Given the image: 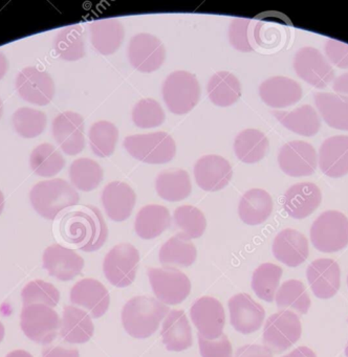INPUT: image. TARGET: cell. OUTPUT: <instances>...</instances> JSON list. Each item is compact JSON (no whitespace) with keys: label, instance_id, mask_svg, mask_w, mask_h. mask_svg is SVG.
Here are the masks:
<instances>
[{"label":"cell","instance_id":"obj_1","mask_svg":"<svg viewBox=\"0 0 348 357\" xmlns=\"http://www.w3.org/2000/svg\"><path fill=\"white\" fill-rule=\"evenodd\" d=\"M59 235L65 243L92 252L104 245L108 229L100 210L94 206H83L63 215L59 222Z\"/></svg>","mask_w":348,"mask_h":357},{"label":"cell","instance_id":"obj_2","mask_svg":"<svg viewBox=\"0 0 348 357\" xmlns=\"http://www.w3.org/2000/svg\"><path fill=\"white\" fill-rule=\"evenodd\" d=\"M170 312L169 306L151 296H134L122 309V324L130 336L150 337Z\"/></svg>","mask_w":348,"mask_h":357},{"label":"cell","instance_id":"obj_3","mask_svg":"<svg viewBox=\"0 0 348 357\" xmlns=\"http://www.w3.org/2000/svg\"><path fill=\"white\" fill-rule=\"evenodd\" d=\"M77 190L64 179L40 181L29 192L34 210L48 220H54L61 212L79 204Z\"/></svg>","mask_w":348,"mask_h":357},{"label":"cell","instance_id":"obj_4","mask_svg":"<svg viewBox=\"0 0 348 357\" xmlns=\"http://www.w3.org/2000/svg\"><path fill=\"white\" fill-rule=\"evenodd\" d=\"M123 146L132 158L146 164H167L176 154L175 142L164 131L129 135L124 139Z\"/></svg>","mask_w":348,"mask_h":357},{"label":"cell","instance_id":"obj_5","mask_svg":"<svg viewBox=\"0 0 348 357\" xmlns=\"http://www.w3.org/2000/svg\"><path fill=\"white\" fill-rule=\"evenodd\" d=\"M164 102L172 114H188L198 103L201 87L194 75L186 70L171 73L161 87Z\"/></svg>","mask_w":348,"mask_h":357},{"label":"cell","instance_id":"obj_6","mask_svg":"<svg viewBox=\"0 0 348 357\" xmlns=\"http://www.w3.org/2000/svg\"><path fill=\"white\" fill-rule=\"evenodd\" d=\"M312 245L322 252H339L348 245V218L338 211L323 212L310 229Z\"/></svg>","mask_w":348,"mask_h":357},{"label":"cell","instance_id":"obj_7","mask_svg":"<svg viewBox=\"0 0 348 357\" xmlns=\"http://www.w3.org/2000/svg\"><path fill=\"white\" fill-rule=\"evenodd\" d=\"M57 311L45 305H29L21 310L20 327L27 338L41 344H50L60 330Z\"/></svg>","mask_w":348,"mask_h":357},{"label":"cell","instance_id":"obj_8","mask_svg":"<svg viewBox=\"0 0 348 357\" xmlns=\"http://www.w3.org/2000/svg\"><path fill=\"white\" fill-rule=\"evenodd\" d=\"M302 335L299 317L289 310H281L266 319L263 330V344L275 354L291 348Z\"/></svg>","mask_w":348,"mask_h":357},{"label":"cell","instance_id":"obj_9","mask_svg":"<svg viewBox=\"0 0 348 357\" xmlns=\"http://www.w3.org/2000/svg\"><path fill=\"white\" fill-rule=\"evenodd\" d=\"M138 263L140 254L132 244H117L105 256L103 273L111 285L127 287L136 280Z\"/></svg>","mask_w":348,"mask_h":357},{"label":"cell","instance_id":"obj_10","mask_svg":"<svg viewBox=\"0 0 348 357\" xmlns=\"http://www.w3.org/2000/svg\"><path fill=\"white\" fill-rule=\"evenodd\" d=\"M147 273L153 294L163 304H180L190 294V280L178 269L149 268Z\"/></svg>","mask_w":348,"mask_h":357},{"label":"cell","instance_id":"obj_11","mask_svg":"<svg viewBox=\"0 0 348 357\" xmlns=\"http://www.w3.org/2000/svg\"><path fill=\"white\" fill-rule=\"evenodd\" d=\"M293 70L300 79L316 89H325L335 80L333 66L314 47H302L296 53Z\"/></svg>","mask_w":348,"mask_h":357},{"label":"cell","instance_id":"obj_12","mask_svg":"<svg viewBox=\"0 0 348 357\" xmlns=\"http://www.w3.org/2000/svg\"><path fill=\"white\" fill-rule=\"evenodd\" d=\"M15 86L25 102L38 106L48 105L56 93L52 76L35 66L23 68L17 76Z\"/></svg>","mask_w":348,"mask_h":357},{"label":"cell","instance_id":"obj_13","mask_svg":"<svg viewBox=\"0 0 348 357\" xmlns=\"http://www.w3.org/2000/svg\"><path fill=\"white\" fill-rule=\"evenodd\" d=\"M128 59L138 72H155L165 62V45L153 35L147 33L136 34L130 39Z\"/></svg>","mask_w":348,"mask_h":357},{"label":"cell","instance_id":"obj_14","mask_svg":"<svg viewBox=\"0 0 348 357\" xmlns=\"http://www.w3.org/2000/svg\"><path fill=\"white\" fill-rule=\"evenodd\" d=\"M278 164L281 171L291 177L310 176L318 165V155L310 144L293 141L279 150Z\"/></svg>","mask_w":348,"mask_h":357},{"label":"cell","instance_id":"obj_15","mask_svg":"<svg viewBox=\"0 0 348 357\" xmlns=\"http://www.w3.org/2000/svg\"><path fill=\"white\" fill-rule=\"evenodd\" d=\"M191 319L205 340L219 338L226 324V313L219 301L212 296L199 298L191 307Z\"/></svg>","mask_w":348,"mask_h":357},{"label":"cell","instance_id":"obj_16","mask_svg":"<svg viewBox=\"0 0 348 357\" xmlns=\"http://www.w3.org/2000/svg\"><path fill=\"white\" fill-rule=\"evenodd\" d=\"M52 137L67 155H77L85 148L84 119L81 114L65 112L52 121Z\"/></svg>","mask_w":348,"mask_h":357},{"label":"cell","instance_id":"obj_17","mask_svg":"<svg viewBox=\"0 0 348 357\" xmlns=\"http://www.w3.org/2000/svg\"><path fill=\"white\" fill-rule=\"evenodd\" d=\"M43 267L59 281L68 282L84 268V259L75 250L61 244H52L43 252Z\"/></svg>","mask_w":348,"mask_h":357},{"label":"cell","instance_id":"obj_18","mask_svg":"<svg viewBox=\"0 0 348 357\" xmlns=\"http://www.w3.org/2000/svg\"><path fill=\"white\" fill-rule=\"evenodd\" d=\"M194 177L197 185L203 191H220L232 179L233 169L226 158L209 154L197 160L194 166Z\"/></svg>","mask_w":348,"mask_h":357},{"label":"cell","instance_id":"obj_19","mask_svg":"<svg viewBox=\"0 0 348 357\" xmlns=\"http://www.w3.org/2000/svg\"><path fill=\"white\" fill-rule=\"evenodd\" d=\"M69 298L75 306L86 309L94 319L103 317L110 305L108 290L98 280L90 278L78 281L71 287Z\"/></svg>","mask_w":348,"mask_h":357},{"label":"cell","instance_id":"obj_20","mask_svg":"<svg viewBox=\"0 0 348 357\" xmlns=\"http://www.w3.org/2000/svg\"><path fill=\"white\" fill-rule=\"evenodd\" d=\"M231 325L236 331L251 334L261 328L266 311L247 294H235L229 300Z\"/></svg>","mask_w":348,"mask_h":357},{"label":"cell","instance_id":"obj_21","mask_svg":"<svg viewBox=\"0 0 348 357\" xmlns=\"http://www.w3.org/2000/svg\"><path fill=\"white\" fill-rule=\"evenodd\" d=\"M306 278L314 296L322 300L335 296L341 285V271L333 259L312 261L306 269Z\"/></svg>","mask_w":348,"mask_h":357},{"label":"cell","instance_id":"obj_22","mask_svg":"<svg viewBox=\"0 0 348 357\" xmlns=\"http://www.w3.org/2000/svg\"><path fill=\"white\" fill-rule=\"evenodd\" d=\"M322 202V193L312 183H296L283 196V208L293 219H304L312 215Z\"/></svg>","mask_w":348,"mask_h":357},{"label":"cell","instance_id":"obj_23","mask_svg":"<svg viewBox=\"0 0 348 357\" xmlns=\"http://www.w3.org/2000/svg\"><path fill=\"white\" fill-rule=\"evenodd\" d=\"M259 96L264 104L275 109L295 105L302 98V87L287 77H270L260 84Z\"/></svg>","mask_w":348,"mask_h":357},{"label":"cell","instance_id":"obj_24","mask_svg":"<svg viewBox=\"0 0 348 357\" xmlns=\"http://www.w3.org/2000/svg\"><path fill=\"white\" fill-rule=\"evenodd\" d=\"M323 174L340 178L348 174V135H335L323 142L318 154Z\"/></svg>","mask_w":348,"mask_h":357},{"label":"cell","instance_id":"obj_25","mask_svg":"<svg viewBox=\"0 0 348 357\" xmlns=\"http://www.w3.org/2000/svg\"><path fill=\"white\" fill-rule=\"evenodd\" d=\"M272 250L275 258L289 267L299 266L310 255L305 236L291 229H283L275 237Z\"/></svg>","mask_w":348,"mask_h":357},{"label":"cell","instance_id":"obj_26","mask_svg":"<svg viewBox=\"0 0 348 357\" xmlns=\"http://www.w3.org/2000/svg\"><path fill=\"white\" fill-rule=\"evenodd\" d=\"M101 200L107 216L115 222H122L131 215L136 206V195L127 183L113 181L103 190Z\"/></svg>","mask_w":348,"mask_h":357},{"label":"cell","instance_id":"obj_27","mask_svg":"<svg viewBox=\"0 0 348 357\" xmlns=\"http://www.w3.org/2000/svg\"><path fill=\"white\" fill-rule=\"evenodd\" d=\"M61 337L69 344H84L94 335L92 317L84 309L73 305L63 308L60 323Z\"/></svg>","mask_w":348,"mask_h":357},{"label":"cell","instance_id":"obj_28","mask_svg":"<svg viewBox=\"0 0 348 357\" xmlns=\"http://www.w3.org/2000/svg\"><path fill=\"white\" fill-rule=\"evenodd\" d=\"M285 29L275 15L259 16L252 20L251 36L254 51L268 53L282 45Z\"/></svg>","mask_w":348,"mask_h":357},{"label":"cell","instance_id":"obj_29","mask_svg":"<svg viewBox=\"0 0 348 357\" xmlns=\"http://www.w3.org/2000/svg\"><path fill=\"white\" fill-rule=\"evenodd\" d=\"M161 338L168 351L180 352L192 346V329L184 311L168 313L161 328Z\"/></svg>","mask_w":348,"mask_h":357},{"label":"cell","instance_id":"obj_30","mask_svg":"<svg viewBox=\"0 0 348 357\" xmlns=\"http://www.w3.org/2000/svg\"><path fill=\"white\" fill-rule=\"evenodd\" d=\"M92 47L102 55H113L125 38L123 24L117 20H96L89 26Z\"/></svg>","mask_w":348,"mask_h":357},{"label":"cell","instance_id":"obj_31","mask_svg":"<svg viewBox=\"0 0 348 357\" xmlns=\"http://www.w3.org/2000/svg\"><path fill=\"white\" fill-rule=\"evenodd\" d=\"M272 196L262 189L245 192L239 202L238 215L247 225H258L268 220L273 212Z\"/></svg>","mask_w":348,"mask_h":357},{"label":"cell","instance_id":"obj_32","mask_svg":"<svg viewBox=\"0 0 348 357\" xmlns=\"http://www.w3.org/2000/svg\"><path fill=\"white\" fill-rule=\"evenodd\" d=\"M314 101L319 114L329 127L348 131V97L338 93H317Z\"/></svg>","mask_w":348,"mask_h":357},{"label":"cell","instance_id":"obj_33","mask_svg":"<svg viewBox=\"0 0 348 357\" xmlns=\"http://www.w3.org/2000/svg\"><path fill=\"white\" fill-rule=\"evenodd\" d=\"M171 225V216L166 206L148 204L138 211L134 222L136 235L145 240L154 239Z\"/></svg>","mask_w":348,"mask_h":357},{"label":"cell","instance_id":"obj_34","mask_svg":"<svg viewBox=\"0 0 348 357\" xmlns=\"http://www.w3.org/2000/svg\"><path fill=\"white\" fill-rule=\"evenodd\" d=\"M273 114L283 127L302 137H314L321 128L320 116L310 105L301 106L293 112H273Z\"/></svg>","mask_w":348,"mask_h":357},{"label":"cell","instance_id":"obj_35","mask_svg":"<svg viewBox=\"0 0 348 357\" xmlns=\"http://www.w3.org/2000/svg\"><path fill=\"white\" fill-rule=\"evenodd\" d=\"M157 195L166 202H176L186 199L192 191L190 176L182 169L166 170L155 179Z\"/></svg>","mask_w":348,"mask_h":357},{"label":"cell","instance_id":"obj_36","mask_svg":"<svg viewBox=\"0 0 348 357\" xmlns=\"http://www.w3.org/2000/svg\"><path fill=\"white\" fill-rule=\"evenodd\" d=\"M268 149V137L257 129H245L235 137V154L245 164H256L263 160Z\"/></svg>","mask_w":348,"mask_h":357},{"label":"cell","instance_id":"obj_37","mask_svg":"<svg viewBox=\"0 0 348 357\" xmlns=\"http://www.w3.org/2000/svg\"><path fill=\"white\" fill-rule=\"evenodd\" d=\"M159 256V262L166 268L188 267L196 260L197 250L191 240L177 234L163 244Z\"/></svg>","mask_w":348,"mask_h":357},{"label":"cell","instance_id":"obj_38","mask_svg":"<svg viewBox=\"0 0 348 357\" xmlns=\"http://www.w3.org/2000/svg\"><path fill=\"white\" fill-rule=\"evenodd\" d=\"M208 96L214 105L229 107L241 97V84L232 73L218 72L212 76L207 86Z\"/></svg>","mask_w":348,"mask_h":357},{"label":"cell","instance_id":"obj_39","mask_svg":"<svg viewBox=\"0 0 348 357\" xmlns=\"http://www.w3.org/2000/svg\"><path fill=\"white\" fill-rule=\"evenodd\" d=\"M54 51L64 61H78L85 57V34L83 28L71 26L61 30L55 37Z\"/></svg>","mask_w":348,"mask_h":357},{"label":"cell","instance_id":"obj_40","mask_svg":"<svg viewBox=\"0 0 348 357\" xmlns=\"http://www.w3.org/2000/svg\"><path fill=\"white\" fill-rule=\"evenodd\" d=\"M29 166L37 176L50 178L63 170L65 160L54 145L44 143L31 151Z\"/></svg>","mask_w":348,"mask_h":357},{"label":"cell","instance_id":"obj_41","mask_svg":"<svg viewBox=\"0 0 348 357\" xmlns=\"http://www.w3.org/2000/svg\"><path fill=\"white\" fill-rule=\"evenodd\" d=\"M103 176L102 167L90 158H78L69 167L71 185L82 192L96 190L102 183Z\"/></svg>","mask_w":348,"mask_h":357},{"label":"cell","instance_id":"obj_42","mask_svg":"<svg viewBox=\"0 0 348 357\" xmlns=\"http://www.w3.org/2000/svg\"><path fill=\"white\" fill-rule=\"evenodd\" d=\"M275 301L279 309H293L300 314H306L312 305L305 286L299 280L285 281L277 290Z\"/></svg>","mask_w":348,"mask_h":357},{"label":"cell","instance_id":"obj_43","mask_svg":"<svg viewBox=\"0 0 348 357\" xmlns=\"http://www.w3.org/2000/svg\"><path fill=\"white\" fill-rule=\"evenodd\" d=\"M282 277V268L273 263L260 265L253 273L252 289L256 296L266 302H273Z\"/></svg>","mask_w":348,"mask_h":357},{"label":"cell","instance_id":"obj_44","mask_svg":"<svg viewBox=\"0 0 348 357\" xmlns=\"http://www.w3.org/2000/svg\"><path fill=\"white\" fill-rule=\"evenodd\" d=\"M173 222L178 229V235L186 239L201 237L207 227L205 215L193 206H178L173 214Z\"/></svg>","mask_w":348,"mask_h":357},{"label":"cell","instance_id":"obj_45","mask_svg":"<svg viewBox=\"0 0 348 357\" xmlns=\"http://www.w3.org/2000/svg\"><path fill=\"white\" fill-rule=\"evenodd\" d=\"M88 137L92 152L99 158H108L115 152L119 130L108 121H99L90 127Z\"/></svg>","mask_w":348,"mask_h":357},{"label":"cell","instance_id":"obj_46","mask_svg":"<svg viewBox=\"0 0 348 357\" xmlns=\"http://www.w3.org/2000/svg\"><path fill=\"white\" fill-rule=\"evenodd\" d=\"M15 131L23 139H35L45 130L48 118L43 112L33 108H19L12 116Z\"/></svg>","mask_w":348,"mask_h":357},{"label":"cell","instance_id":"obj_47","mask_svg":"<svg viewBox=\"0 0 348 357\" xmlns=\"http://www.w3.org/2000/svg\"><path fill=\"white\" fill-rule=\"evenodd\" d=\"M21 300L23 307L38 304L54 308L60 301V291L52 283L43 280H34L23 287Z\"/></svg>","mask_w":348,"mask_h":357},{"label":"cell","instance_id":"obj_48","mask_svg":"<svg viewBox=\"0 0 348 357\" xmlns=\"http://www.w3.org/2000/svg\"><path fill=\"white\" fill-rule=\"evenodd\" d=\"M132 121L138 128H155L165 122V112L159 102L147 98L134 105Z\"/></svg>","mask_w":348,"mask_h":357},{"label":"cell","instance_id":"obj_49","mask_svg":"<svg viewBox=\"0 0 348 357\" xmlns=\"http://www.w3.org/2000/svg\"><path fill=\"white\" fill-rule=\"evenodd\" d=\"M251 24L252 20L247 18H235L231 22L229 28V40L236 51L242 53L254 51L252 45Z\"/></svg>","mask_w":348,"mask_h":357},{"label":"cell","instance_id":"obj_50","mask_svg":"<svg viewBox=\"0 0 348 357\" xmlns=\"http://www.w3.org/2000/svg\"><path fill=\"white\" fill-rule=\"evenodd\" d=\"M198 344L203 357H233L232 344L226 334L213 340L198 335Z\"/></svg>","mask_w":348,"mask_h":357},{"label":"cell","instance_id":"obj_51","mask_svg":"<svg viewBox=\"0 0 348 357\" xmlns=\"http://www.w3.org/2000/svg\"><path fill=\"white\" fill-rule=\"evenodd\" d=\"M324 49L329 62L337 68L347 70L348 45L335 39H328Z\"/></svg>","mask_w":348,"mask_h":357},{"label":"cell","instance_id":"obj_52","mask_svg":"<svg viewBox=\"0 0 348 357\" xmlns=\"http://www.w3.org/2000/svg\"><path fill=\"white\" fill-rule=\"evenodd\" d=\"M234 357H273V353L266 346L245 344L237 349Z\"/></svg>","mask_w":348,"mask_h":357},{"label":"cell","instance_id":"obj_53","mask_svg":"<svg viewBox=\"0 0 348 357\" xmlns=\"http://www.w3.org/2000/svg\"><path fill=\"white\" fill-rule=\"evenodd\" d=\"M42 357H80L79 351L75 348L61 346H46L42 350Z\"/></svg>","mask_w":348,"mask_h":357},{"label":"cell","instance_id":"obj_54","mask_svg":"<svg viewBox=\"0 0 348 357\" xmlns=\"http://www.w3.org/2000/svg\"><path fill=\"white\" fill-rule=\"evenodd\" d=\"M333 89L338 95L348 97V73H345V74L341 75V76L335 79Z\"/></svg>","mask_w":348,"mask_h":357},{"label":"cell","instance_id":"obj_55","mask_svg":"<svg viewBox=\"0 0 348 357\" xmlns=\"http://www.w3.org/2000/svg\"><path fill=\"white\" fill-rule=\"evenodd\" d=\"M283 357H317L316 354H314V351L312 349L308 348V347L302 346L299 347V348L295 349V350L291 351L289 354L284 355Z\"/></svg>","mask_w":348,"mask_h":357},{"label":"cell","instance_id":"obj_56","mask_svg":"<svg viewBox=\"0 0 348 357\" xmlns=\"http://www.w3.org/2000/svg\"><path fill=\"white\" fill-rule=\"evenodd\" d=\"M8 70V58L6 57L3 53L0 52V80L3 79V77L6 76V73Z\"/></svg>","mask_w":348,"mask_h":357},{"label":"cell","instance_id":"obj_57","mask_svg":"<svg viewBox=\"0 0 348 357\" xmlns=\"http://www.w3.org/2000/svg\"><path fill=\"white\" fill-rule=\"evenodd\" d=\"M6 357H34L33 355L31 354V353L27 352V351L25 350H14L10 351V353H8L6 354Z\"/></svg>","mask_w":348,"mask_h":357},{"label":"cell","instance_id":"obj_58","mask_svg":"<svg viewBox=\"0 0 348 357\" xmlns=\"http://www.w3.org/2000/svg\"><path fill=\"white\" fill-rule=\"evenodd\" d=\"M4 336H6V328H4L3 324L0 321V342L3 340Z\"/></svg>","mask_w":348,"mask_h":357},{"label":"cell","instance_id":"obj_59","mask_svg":"<svg viewBox=\"0 0 348 357\" xmlns=\"http://www.w3.org/2000/svg\"><path fill=\"white\" fill-rule=\"evenodd\" d=\"M4 208V196L3 193H2L1 190H0V215L3 212Z\"/></svg>","mask_w":348,"mask_h":357},{"label":"cell","instance_id":"obj_60","mask_svg":"<svg viewBox=\"0 0 348 357\" xmlns=\"http://www.w3.org/2000/svg\"><path fill=\"white\" fill-rule=\"evenodd\" d=\"M2 114H3V103H2V100L0 99V120H1Z\"/></svg>","mask_w":348,"mask_h":357},{"label":"cell","instance_id":"obj_61","mask_svg":"<svg viewBox=\"0 0 348 357\" xmlns=\"http://www.w3.org/2000/svg\"><path fill=\"white\" fill-rule=\"evenodd\" d=\"M345 354H346V357H348V344H347V346H346Z\"/></svg>","mask_w":348,"mask_h":357},{"label":"cell","instance_id":"obj_62","mask_svg":"<svg viewBox=\"0 0 348 357\" xmlns=\"http://www.w3.org/2000/svg\"><path fill=\"white\" fill-rule=\"evenodd\" d=\"M347 285H348V277H347Z\"/></svg>","mask_w":348,"mask_h":357}]
</instances>
